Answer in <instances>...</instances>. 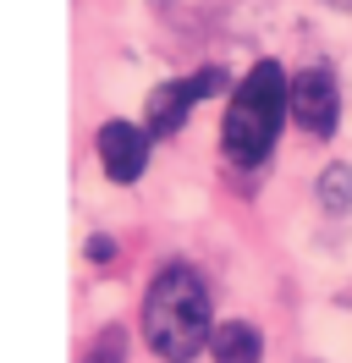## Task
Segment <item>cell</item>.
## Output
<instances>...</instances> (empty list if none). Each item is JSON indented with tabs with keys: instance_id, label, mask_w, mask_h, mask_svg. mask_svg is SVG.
Returning a JSON list of instances; mask_svg holds the SVG:
<instances>
[{
	"instance_id": "obj_9",
	"label": "cell",
	"mask_w": 352,
	"mask_h": 363,
	"mask_svg": "<svg viewBox=\"0 0 352 363\" xmlns=\"http://www.w3.org/2000/svg\"><path fill=\"white\" fill-rule=\"evenodd\" d=\"M330 6H341V11H352V0H330Z\"/></svg>"
},
{
	"instance_id": "obj_5",
	"label": "cell",
	"mask_w": 352,
	"mask_h": 363,
	"mask_svg": "<svg viewBox=\"0 0 352 363\" xmlns=\"http://www.w3.org/2000/svg\"><path fill=\"white\" fill-rule=\"evenodd\" d=\"M149 127H132V121H105L99 127V138H94V149H99V165H105V177L110 182H138L143 177V165H149Z\"/></svg>"
},
{
	"instance_id": "obj_2",
	"label": "cell",
	"mask_w": 352,
	"mask_h": 363,
	"mask_svg": "<svg viewBox=\"0 0 352 363\" xmlns=\"http://www.w3.org/2000/svg\"><path fill=\"white\" fill-rule=\"evenodd\" d=\"M215 336L209 325V292L198 270L187 264H165L143 292V341L154 347V358L165 363H193Z\"/></svg>"
},
{
	"instance_id": "obj_1",
	"label": "cell",
	"mask_w": 352,
	"mask_h": 363,
	"mask_svg": "<svg viewBox=\"0 0 352 363\" xmlns=\"http://www.w3.org/2000/svg\"><path fill=\"white\" fill-rule=\"evenodd\" d=\"M292 116V77H286L275 61H259L248 72L226 105V121H220V155L231 160L237 171H259L264 160L275 155V138H281V121Z\"/></svg>"
},
{
	"instance_id": "obj_4",
	"label": "cell",
	"mask_w": 352,
	"mask_h": 363,
	"mask_svg": "<svg viewBox=\"0 0 352 363\" xmlns=\"http://www.w3.org/2000/svg\"><path fill=\"white\" fill-rule=\"evenodd\" d=\"M292 121L314 138H330L341 121V89L330 67H303L292 77Z\"/></svg>"
},
{
	"instance_id": "obj_7",
	"label": "cell",
	"mask_w": 352,
	"mask_h": 363,
	"mask_svg": "<svg viewBox=\"0 0 352 363\" xmlns=\"http://www.w3.org/2000/svg\"><path fill=\"white\" fill-rule=\"evenodd\" d=\"M319 204H325V215H347L352 209V165H330L319 177Z\"/></svg>"
},
{
	"instance_id": "obj_8",
	"label": "cell",
	"mask_w": 352,
	"mask_h": 363,
	"mask_svg": "<svg viewBox=\"0 0 352 363\" xmlns=\"http://www.w3.org/2000/svg\"><path fill=\"white\" fill-rule=\"evenodd\" d=\"M88 259H94V264H110V253H116V242H110V237H88Z\"/></svg>"
},
{
	"instance_id": "obj_3",
	"label": "cell",
	"mask_w": 352,
	"mask_h": 363,
	"mask_svg": "<svg viewBox=\"0 0 352 363\" xmlns=\"http://www.w3.org/2000/svg\"><path fill=\"white\" fill-rule=\"evenodd\" d=\"M226 89V77H220L215 67L193 72V77H171V83H160V89L149 94V116H143V127H149L154 138H171L182 133V121L193 116L198 99H209V94Z\"/></svg>"
},
{
	"instance_id": "obj_6",
	"label": "cell",
	"mask_w": 352,
	"mask_h": 363,
	"mask_svg": "<svg viewBox=\"0 0 352 363\" xmlns=\"http://www.w3.org/2000/svg\"><path fill=\"white\" fill-rule=\"evenodd\" d=\"M209 358L215 363H259L264 358V336L242 319H226L215 336H209Z\"/></svg>"
}]
</instances>
